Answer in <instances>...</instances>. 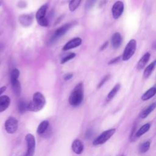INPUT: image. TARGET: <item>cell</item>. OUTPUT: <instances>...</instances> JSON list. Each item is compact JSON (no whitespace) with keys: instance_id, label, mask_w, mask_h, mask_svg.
Returning <instances> with one entry per match:
<instances>
[{"instance_id":"6da1fadb","label":"cell","mask_w":156,"mask_h":156,"mask_svg":"<svg viewBox=\"0 0 156 156\" xmlns=\"http://www.w3.org/2000/svg\"><path fill=\"white\" fill-rule=\"evenodd\" d=\"M83 99V86L82 82L77 84L69 96V103L73 107L79 105Z\"/></svg>"},{"instance_id":"7a4b0ae2","label":"cell","mask_w":156,"mask_h":156,"mask_svg":"<svg viewBox=\"0 0 156 156\" xmlns=\"http://www.w3.org/2000/svg\"><path fill=\"white\" fill-rule=\"evenodd\" d=\"M46 104V99L44 95L40 92L34 94L32 100L28 104L27 110L30 112H38L41 110Z\"/></svg>"},{"instance_id":"3957f363","label":"cell","mask_w":156,"mask_h":156,"mask_svg":"<svg viewBox=\"0 0 156 156\" xmlns=\"http://www.w3.org/2000/svg\"><path fill=\"white\" fill-rule=\"evenodd\" d=\"M48 7V4H45L41 5L37 10L35 18L38 24L43 27H48L49 26V21L47 18H46V13Z\"/></svg>"},{"instance_id":"277c9868","label":"cell","mask_w":156,"mask_h":156,"mask_svg":"<svg viewBox=\"0 0 156 156\" xmlns=\"http://www.w3.org/2000/svg\"><path fill=\"white\" fill-rule=\"evenodd\" d=\"M136 49V41L135 39H131L126 44L123 54L122 59L124 61L129 60L135 54Z\"/></svg>"},{"instance_id":"5b68a950","label":"cell","mask_w":156,"mask_h":156,"mask_svg":"<svg viewBox=\"0 0 156 156\" xmlns=\"http://www.w3.org/2000/svg\"><path fill=\"white\" fill-rule=\"evenodd\" d=\"M73 24H74V23H68L58 28L55 31L52 36L51 37V39L49 40L50 44H52L55 43L60 38H61L67 32V31L73 26Z\"/></svg>"},{"instance_id":"8992f818","label":"cell","mask_w":156,"mask_h":156,"mask_svg":"<svg viewBox=\"0 0 156 156\" xmlns=\"http://www.w3.org/2000/svg\"><path fill=\"white\" fill-rule=\"evenodd\" d=\"M115 132V129H110L103 132L100 135L94 140L93 141V144L94 146H98L106 143L114 135Z\"/></svg>"},{"instance_id":"52a82bcc","label":"cell","mask_w":156,"mask_h":156,"mask_svg":"<svg viewBox=\"0 0 156 156\" xmlns=\"http://www.w3.org/2000/svg\"><path fill=\"white\" fill-rule=\"evenodd\" d=\"M25 140L27 143V150L25 156H33L35 148V139L33 135L28 133L25 136Z\"/></svg>"},{"instance_id":"ba28073f","label":"cell","mask_w":156,"mask_h":156,"mask_svg":"<svg viewBox=\"0 0 156 156\" xmlns=\"http://www.w3.org/2000/svg\"><path fill=\"white\" fill-rule=\"evenodd\" d=\"M5 129L9 133H14L18 129V121L14 117H9L6 119L5 124Z\"/></svg>"},{"instance_id":"9c48e42d","label":"cell","mask_w":156,"mask_h":156,"mask_svg":"<svg viewBox=\"0 0 156 156\" xmlns=\"http://www.w3.org/2000/svg\"><path fill=\"white\" fill-rule=\"evenodd\" d=\"M124 9V4L121 1H118L114 3L112 8V13L113 18L118 19L122 14Z\"/></svg>"},{"instance_id":"30bf717a","label":"cell","mask_w":156,"mask_h":156,"mask_svg":"<svg viewBox=\"0 0 156 156\" xmlns=\"http://www.w3.org/2000/svg\"><path fill=\"white\" fill-rule=\"evenodd\" d=\"M82 40L79 37H76L71 40L68 41L63 47V51H68L70 49H72L73 48H77L79 46H80L82 44Z\"/></svg>"},{"instance_id":"8fae6325","label":"cell","mask_w":156,"mask_h":156,"mask_svg":"<svg viewBox=\"0 0 156 156\" xmlns=\"http://www.w3.org/2000/svg\"><path fill=\"white\" fill-rule=\"evenodd\" d=\"M18 21L21 25L24 27L30 26L33 21V16L29 14H23L19 16Z\"/></svg>"},{"instance_id":"7c38bea8","label":"cell","mask_w":156,"mask_h":156,"mask_svg":"<svg viewBox=\"0 0 156 156\" xmlns=\"http://www.w3.org/2000/svg\"><path fill=\"white\" fill-rule=\"evenodd\" d=\"M122 42V38L119 32L114 33L111 38V43L114 49L119 48Z\"/></svg>"},{"instance_id":"4fadbf2b","label":"cell","mask_w":156,"mask_h":156,"mask_svg":"<svg viewBox=\"0 0 156 156\" xmlns=\"http://www.w3.org/2000/svg\"><path fill=\"white\" fill-rule=\"evenodd\" d=\"M71 148L74 153L77 154H80L83 151V145L80 140L76 139L72 143Z\"/></svg>"},{"instance_id":"5bb4252c","label":"cell","mask_w":156,"mask_h":156,"mask_svg":"<svg viewBox=\"0 0 156 156\" xmlns=\"http://www.w3.org/2000/svg\"><path fill=\"white\" fill-rule=\"evenodd\" d=\"M10 83L13 93L16 96H20L21 92V87L18 79L10 78Z\"/></svg>"},{"instance_id":"9a60e30c","label":"cell","mask_w":156,"mask_h":156,"mask_svg":"<svg viewBox=\"0 0 156 156\" xmlns=\"http://www.w3.org/2000/svg\"><path fill=\"white\" fill-rule=\"evenodd\" d=\"M10 104V99L8 96L3 95L0 96V112L5 111Z\"/></svg>"},{"instance_id":"2e32d148","label":"cell","mask_w":156,"mask_h":156,"mask_svg":"<svg viewBox=\"0 0 156 156\" xmlns=\"http://www.w3.org/2000/svg\"><path fill=\"white\" fill-rule=\"evenodd\" d=\"M155 108H156V102L152 103L147 108H146L142 112H141L139 115L140 118L142 119L146 118V117L148 116V115L150 113H151L154 111V110H155Z\"/></svg>"},{"instance_id":"e0dca14e","label":"cell","mask_w":156,"mask_h":156,"mask_svg":"<svg viewBox=\"0 0 156 156\" xmlns=\"http://www.w3.org/2000/svg\"><path fill=\"white\" fill-rule=\"evenodd\" d=\"M151 57V54L149 52H146L145 53L142 57L139 60L138 63H137V69L138 70L142 69L143 68H144V66H146V65L147 64V63L148 62L149 58Z\"/></svg>"},{"instance_id":"ac0fdd59","label":"cell","mask_w":156,"mask_h":156,"mask_svg":"<svg viewBox=\"0 0 156 156\" xmlns=\"http://www.w3.org/2000/svg\"><path fill=\"white\" fill-rule=\"evenodd\" d=\"M156 94V87H153L148 89L146 92H144L141 97L142 101H147Z\"/></svg>"},{"instance_id":"d6986e66","label":"cell","mask_w":156,"mask_h":156,"mask_svg":"<svg viewBox=\"0 0 156 156\" xmlns=\"http://www.w3.org/2000/svg\"><path fill=\"white\" fill-rule=\"evenodd\" d=\"M156 67V60H154L151 63H150L148 66H147L143 72V77L145 79L148 78L151 74L152 73L154 69Z\"/></svg>"},{"instance_id":"ffe728a7","label":"cell","mask_w":156,"mask_h":156,"mask_svg":"<svg viewBox=\"0 0 156 156\" xmlns=\"http://www.w3.org/2000/svg\"><path fill=\"white\" fill-rule=\"evenodd\" d=\"M121 88V85L119 83H116L113 88L110 90V91L108 93L107 96V98H106V101H111L115 96V95L117 94V93L118 92V91Z\"/></svg>"},{"instance_id":"44dd1931","label":"cell","mask_w":156,"mask_h":156,"mask_svg":"<svg viewBox=\"0 0 156 156\" xmlns=\"http://www.w3.org/2000/svg\"><path fill=\"white\" fill-rule=\"evenodd\" d=\"M151 127V124L149 123H146L145 124H144L143 126H141L136 132L135 133V136L136 137H140L141 136H142L143 135H144V133H146L149 129Z\"/></svg>"},{"instance_id":"7402d4cb","label":"cell","mask_w":156,"mask_h":156,"mask_svg":"<svg viewBox=\"0 0 156 156\" xmlns=\"http://www.w3.org/2000/svg\"><path fill=\"white\" fill-rule=\"evenodd\" d=\"M49 123L48 121H46V120L43 121L38 126V128L37 130V133L40 135L44 133V132L47 130L48 127H49Z\"/></svg>"},{"instance_id":"603a6c76","label":"cell","mask_w":156,"mask_h":156,"mask_svg":"<svg viewBox=\"0 0 156 156\" xmlns=\"http://www.w3.org/2000/svg\"><path fill=\"white\" fill-rule=\"evenodd\" d=\"M82 0H69L68 7L71 12H74L79 7Z\"/></svg>"},{"instance_id":"cb8c5ba5","label":"cell","mask_w":156,"mask_h":156,"mask_svg":"<svg viewBox=\"0 0 156 156\" xmlns=\"http://www.w3.org/2000/svg\"><path fill=\"white\" fill-rule=\"evenodd\" d=\"M151 146V141H146L143 143L139 147V152L141 154L146 152L150 148Z\"/></svg>"},{"instance_id":"d4e9b609","label":"cell","mask_w":156,"mask_h":156,"mask_svg":"<svg viewBox=\"0 0 156 156\" xmlns=\"http://www.w3.org/2000/svg\"><path fill=\"white\" fill-rule=\"evenodd\" d=\"M27 105L28 104L24 100H20L18 103V110L19 112L21 114L25 113L26 110H27Z\"/></svg>"},{"instance_id":"484cf974","label":"cell","mask_w":156,"mask_h":156,"mask_svg":"<svg viewBox=\"0 0 156 156\" xmlns=\"http://www.w3.org/2000/svg\"><path fill=\"white\" fill-rule=\"evenodd\" d=\"M75 57H76V54H75V53H74V52L70 53V54H69L68 55H66L65 57H64L62 59V60H61V62H60V63H61V64H64V63H65L66 62H68L69 60L73 59V58H74Z\"/></svg>"},{"instance_id":"4316f807","label":"cell","mask_w":156,"mask_h":156,"mask_svg":"<svg viewBox=\"0 0 156 156\" xmlns=\"http://www.w3.org/2000/svg\"><path fill=\"white\" fill-rule=\"evenodd\" d=\"M96 1H97V0H87L85 5V9L87 10L90 9L95 4Z\"/></svg>"},{"instance_id":"83f0119b","label":"cell","mask_w":156,"mask_h":156,"mask_svg":"<svg viewBox=\"0 0 156 156\" xmlns=\"http://www.w3.org/2000/svg\"><path fill=\"white\" fill-rule=\"evenodd\" d=\"M20 71L15 68V69H13L12 72H11V74H10V78H16V79H18L19 76H20Z\"/></svg>"},{"instance_id":"f1b7e54d","label":"cell","mask_w":156,"mask_h":156,"mask_svg":"<svg viewBox=\"0 0 156 156\" xmlns=\"http://www.w3.org/2000/svg\"><path fill=\"white\" fill-rule=\"evenodd\" d=\"M110 74H108V75H106L104 77V78L101 80V82L99 83L98 85V88H100L108 80V79L110 78Z\"/></svg>"},{"instance_id":"f546056e","label":"cell","mask_w":156,"mask_h":156,"mask_svg":"<svg viewBox=\"0 0 156 156\" xmlns=\"http://www.w3.org/2000/svg\"><path fill=\"white\" fill-rule=\"evenodd\" d=\"M121 58V56L116 57H115L114 58H113V59L110 60L108 62V65H113V64L116 63H118V62L120 60Z\"/></svg>"},{"instance_id":"4dcf8cb0","label":"cell","mask_w":156,"mask_h":156,"mask_svg":"<svg viewBox=\"0 0 156 156\" xmlns=\"http://www.w3.org/2000/svg\"><path fill=\"white\" fill-rule=\"evenodd\" d=\"M93 130L91 129H89L87 130L85 133V138L87 139H90L93 136Z\"/></svg>"},{"instance_id":"1f68e13d","label":"cell","mask_w":156,"mask_h":156,"mask_svg":"<svg viewBox=\"0 0 156 156\" xmlns=\"http://www.w3.org/2000/svg\"><path fill=\"white\" fill-rule=\"evenodd\" d=\"M73 73H66L63 76V79L65 80H69V79H71L73 77Z\"/></svg>"},{"instance_id":"d6a6232c","label":"cell","mask_w":156,"mask_h":156,"mask_svg":"<svg viewBox=\"0 0 156 156\" xmlns=\"http://www.w3.org/2000/svg\"><path fill=\"white\" fill-rule=\"evenodd\" d=\"M108 41H106V42H105L102 46H101V51H102V50H104V49H105L107 47V46H108Z\"/></svg>"},{"instance_id":"836d02e7","label":"cell","mask_w":156,"mask_h":156,"mask_svg":"<svg viewBox=\"0 0 156 156\" xmlns=\"http://www.w3.org/2000/svg\"><path fill=\"white\" fill-rule=\"evenodd\" d=\"M5 90H6V87H5V86H3V87H0V95H1L2 93H4Z\"/></svg>"},{"instance_id":"e575fe53","label":"cell","mask_w":156,"mask_h":156,"mask_svg":"<svg viewBox=\"0 0 156 156\" xmlns=\"http://www.w3.org/2000/svg\"><path fill=\"white\" fill-rule=\"evenodd\" d=\"M152 48L154 49H156V41H155L152 44Z\"/></svg>"},{"instance_id":"d590c367","label":"cell","mask_w":156,"mask_h":156,"mask_svg":"<svg viewBox=\"0 0 156 156\" xmlns=\"http://www.w3.org/2000/svg\"><path fill=\"white\" fill-rule=\"evenodd\" d=\"M2 44H0V52H1V51L2 50Z\"/></svg>"},{"instance_id":"8d00e7d4","label":"cell","mask_w":156,"mask_h":156,"mask_svg":"<svg viewBox=\"0 0 156 156\" xmlns=\"http://www.w3.org/2000/svg\"><path fill=\"white\" fill-rule=\"evenodd\" d=\"M122 156H123V155H122Z\"/></svg>"}]
</instances>
